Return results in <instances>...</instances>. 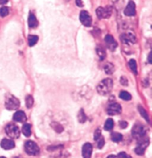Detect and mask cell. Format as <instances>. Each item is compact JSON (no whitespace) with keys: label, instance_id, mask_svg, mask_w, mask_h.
I'll return each mask as SVG.
<instances>
[{"label":"cell","instance_id":"836d02e7","mask_svg":"<svg viewBox=\"0 0 152 158\" xmlns=\"http://www.w3.org/2000/svg\"><path fill=\"white\" fill-rule=\"evenodd\" d=\"M120 128H127V126H128V123H127V122H125V121H120Z\"/></svg>","mask_w":152,"mask_h":158},{"label":"cell","instance_id":"ac0fdd59","mask_svg":"<svg viewBox=\"0 0 152 158\" xmlns=\"http://www.w3.org/2000/svg\"><path fill=\"white\" fill-rule=\"evenodd\" d=\"M38 40H39V37L37 36H36V35H30L27 37V43H28L29 46L32 47L36 45Z\"/></svg>","mask_w":152,"mask_h":158},{"label":"cell","instance_id":"5b68a950","mask_svg":"<svg viewBox=\"0 0 152 158\" xmlns=\"http://www.w3.org/2000/svg\"><path fill=\"white\" fill-rule=\"evenodd\" d=\"M132 136L135 139H140L144 138L146 136V128L142 125L136 124L132 128Z\"/></svg>","mask_w":152,"mask_h":158},{"label":"cell","instance_id":"484cf974","mask_svg":"<svg viewBox=\"0 0 152 158\" xmlns=\"http://www.w3.org/2000/svg\"><path fill=\"white\" fill-rule=\"evenodd\" d=\"M78 120L81 123H84L87 120V117H86L85 112L83 109H81L78 114Z\"/></svg>","mask_w":152,"mask_h":158},{"label":"cell","instance_id":"5bb4252c","mask_svg":"<svg viewBox=\"0 0 152 158\" xmlns=\"http://www.w3.org/2000/svg\"><path fill=\"white\" fill-rule=\"evenodd\" d=\"M0 146L3 149L10 150L15 147V143L10 139H3L0 143Z\"/></svg>","mask_w":152,"mask_h":158},{"label":"cell","instance_id":"6da1fadb","mask_svg":"<svg viewBox=\"0 0 152 158\" xmlns=\"http://www.w3.org/2000/svg\"><path fill=\"white\" fill-rule=\"evenodd\" d=\"M113 80L110 78H106L102 80L100 83L98 84L97 90V92L102 96H106L111 92L113 89Z\"/></svg>","mask_w":152,"mask_h":158},{"label":"cell","instance_id":"cb8c5ba5","mask_svg":"<svg viewBox=\"0 0 152 158\" xmlns=\"http://www.w3.org/2000/svg\"><path fill=\"white\" fill-rule=\"evenodd\" d=\"M119 97H120V99H122V100H125V101H129L131 100V94H129V92H127V91H121L120 93V95H119Z\"/></svg>","mask_w":152,"mask_h":158},{"label":"cell","instance_id":"d4e9b609","mask_svg":"<svg viewBox=\"0 0 152 158\" xmlns=\"http://www.w3.org/2000/svg\"><path fill=\"white\" fill-rule=\"evenodd\" d=\"M34 98L31 95H27L25 98V105H26V107L27 108H32V106H34Z\"/></svg>","mask_w":152,"mask_h":158},{"label":"cell","instance_id":"7a4b0ae2","mask_svg":"<svg viewBox=\"0 0 152 158\" xmlns=\"http://www.w3.org/2000/svg\"><path fill=\"white\" fill-rule=\"evenodd\" d=\"M25 151L31 156H36L40 153V149L37 144L31 140L27 141L25 143Z\"/></svg>","mask_w":152,"mask_h":158},{"label":"cell","instance_id":"f546056e","mask_svg":"<svg viewBox=\"0 0 152 158\" xmlns=\"http://www.w3.org/2000/svg\"><path fill=\"white\" fill-rule=\"evenodd\" d=\"M101 137V130L100 128H97L94 132V140H98Z\"/></svg>","mask_w":152,"mask_h":158},{"label":"cell","instance_id":"f35d334b","mask_svg":"<svg viewBox=\"0 0 152 158\" xmlns=\"http://www.w3.org/2000/svg\"><path fill=\"white\" fill-rule=\"evenodd\" d=\"M66 1H68V0H66Z\"/></svg>","mask_w":152,"mask_h":158},{"label":"cell","instance_id":"8d00e7d4","mask_svg":"<svg viewBox=\"0 0 152 158\" xmlns=\"http://www.w3.org/2000/svg\"><path fill=\"white\" fill-rule=\"evenodd\" d=\"M117 157L115 155H113V154H111V155H109L108 156L107 158H116Z\"/></svg>","mask_w":152,"mask_h":158},{"label":"cell","instance_id":"2e32d148","mask_svg":"<svg viewBox=\"0 0 152 158\" xmlns=\"http://www.w3.org/2000/svg\"><path fill=\"white\" fill-rule=\"evenodd\" d=\"M28 25L31 28H35L38 26V21L36 16L33 14H30L28 17Z\"/></svg>","mask_w":152,"mask_h":158},{"label":"cell","instance_id":"e0dca14e","mask_svg":"<svg viewBox=\"0 0 152 158\" xmlns=\"http://www.w3.org/2000/svg\"><path fill=\"white\" fill-rule=\"evenodd\" d=\"M22 132H23L25 137H30L31 135V125L28 123L24 124L23 128H22Z\"/></svg>","mask_w":152,"mask_h":158},{"label":"cell","instance_id":"44dd1931","mask_svg":"<svg viewBox=\"0 0 152 158\" xmlns=\"http://www.w3.org/2000/svg\"><path fill=\"white\" fill-rule=\"evenodd\" d=\"M113 125H114V123H113V120L112 119L109 118L105 121V125H104V128H105V131H111V130L113 129Z\"/></svg>","mask_w":152,"mask_h":158},{"label":"cell","instance_id":"8fae6325","mask_svg":"<svg viewBox=\"0 0 152 158\" xmlns=\"http://www.w3.org/2000/svg\"><path fill=\"white\" fill-rule=\"evenodd\" d=\"M124 14L127 16H134L136 14V5L133 1H130L124 10Z\"/></svg>","mask_w":152,"mask_h":158},{"label":"cell","instance_id":"52a82bcc","mask_svg":"<svg viewBox=\"0 0 152 158\" xmlns=\"http://www.w3.org/2000/svg\"><path fill=\"white\" fill-rule=\"evenodd\" d=\"M80 20L82 25L85 27H90L91 25V24H92L91 16H90L88 12L85 11V10H82V11L80 12Z\"/></svg>","mask_w":152,"mask_h":158},{"label":"cell","instance_id":"4fadbf2b","mask_svg":"<svg viewBox=\"0 0 152 158\" xmlns=\"http://www.w3.org/2000/svg\"><path fill=\"white\" fill-rule=\"evenodd\" d=\"M93 146L91 143H87L82 146V157L83 158H91L92 155Z\"/></svg>","mask_w":152,"mask_h":158},{"label":"cell","instance_id":"4316f807","mask_svg":"<svg viewBox=\"0 0 152 158\" xmlns=\"http://www.w3.org/2000/svg\"><path fill=\"white\" fill-rule=\"evenodd\" d=\"M138 110H139V112H140V114L142 116V117L145 119L146 120H147L148 122H149V117H148V115L147 114V112H146V110L144 109V108L142 107V106H138Z\"/></svg>","mask_w":152,"mask_h":158},{"label":"cell","instance_id":"83f0119b","mask_svg":"<svg viewBox=\"0 0 152 158\" xmlns=\"http://www.w3.org/2000/svg\"><path fill=\"white\" fill-rule=\"evenodd\" d=\"M129 67L131 69V71H133L134 73L137 74V62L135 61V60H131L129 61Z\"/></svg>","mask_w":152,"mask_h":158},{"label":"cell","instance_id":"4dcf8cb0","mask_svg":"<svg viewBox=\"0 0 152 158\" xmlns=\"http://www.w3.org/2000/svg\"><path fill=\"white\" fill-rule=\"evenodd\" d=\"M97 141V147L98 148H102V147L104 146V145H105V140H104V138L103 137H100V139H98Z\"/></svg>","mask_w":152,"mask_h":158},{"label":"cell","instance_id":"8992f818","mask_svg":"<svg viewBox=\"0 0 152 158\" xmlns=\"http://www.w3.org/2000/svg\"><path fill=\"white\" fill-rule=\"evenodd\" d=\"M97 16L99 19H108L112 14V8L111 6L99 7L96 10Z\"/></svg>","mask_w":152,"mask_h":158},{"label":"cell","instance_id":"3957f363","mask_svg":"<svg viewBox=\"0 0 152 158\" xmlns=\"http://www.w3.org/2000/svg\"><path fill=\"white\" fill-rule=\"evenodd\" d=\"M5 132L10 138L17 139L20 136V130L19 127L14 123H9L5 127Z\"/></svg>","mask_w":152,"mask_h":158},{"label":"cell","instance_id":"ba28073f","mask_svg":"<svg viewBox=\"0 0 152 158\" xmlns=\"http://www.w3.org/2000/svg\"><path fill=\"white\" fill-rule=\"evenodd\" d=\"M122 112V107L120 104L114 102L110 104L107 108V113L109 115H117Z\"/></svg>","mask_w":152,"mask_h":158},{"label":"cell","instance_id":"9c48e42d","mask_svg":"<svg viewBox=\"0 0 152 158\" xmlns=\"http://www.w3.org/2000/svg\"><path fill=\"white\" fill-rule=\"evenodd\" d=\"M120 40L126 45H132V44L136 43L137 41L134 35L131 34V33H125V34L121 35Z\"/></svg>","mask_w":152,"mask_h":158},{"label":"cell","instance_id":"d590c367","mask_svg":"<svg viewBox=\"0 0 152 158\" xmlns=\"http://www.w3.org/2000/svg\"><path fill=\"white\" fill-rule=\"evenodd\" d=\"M8 2V0H0V5H5Z\"/></svg>","mask_w":152,"mask_h":158},{"label":"cell","instance_id":"7402d4cb","mask_svg":"<svg viewBox=\"0 0 152 158\" xmlns=\"http://www.w3.org/2000/svg\"><path fill=\"white\" fill-rule=\"evenodd\" d=\"M51 126L53 128V129L55 130L58 133H61L63 131V127L61 124L57 122H52L51 124Z\"/></svg>","mask_w":152,"mask_h":158},{"label":"cell","instance_id":"74e56055","mask_svg":"<svg viewBox=\"0 0 152 158\" xmlns=\"http://www.w3.org/2000/svg\"><path fill=\"white\" fill-rule=\"evenodd\" d=\"M0 158H6V157H0Z\"/></svg>","mask_w":152,"mask_h":158},{"label":"cell","instance_id":"1f68e13d","mask_svg":"<svg viewBox=\"0 0 152 158\" xmlns=\"http://www.w3.org/2000/svg\"><path fill=\"white\" fill-rule=\"evenodd\" d=\"M116 158H131V157L129 154H127L125 153V152H120V154L117 155V157Z\"/></svg>","mask_w":152,"mask_h":158},{"label":"cell","instance_id":"603a6c76","mask_svg":"<svg viewBox=\"0 0 152 158\" xmlns=\"http://www.w3.org/2000/svg\"><path fill=\"white\" fill-rule=\"evenodd\" d=\"M111 138L112 139L113 142L114 143H120L122 139V135L120 133H117V132H113L111 134Z\"/></svg>","mask_w":152,"mask_h":158},{"label":"cell","instance_id":"ffe728a7","mask_svg":"<svg viewBox=\"0 0 152 158\" xmlns=\"http://www.w3.org/2000/svg\"><path fill=\"white\" fill-rule=\"evenodd\" d=\"M97 55L100 60H103L105 58V51L102 46H99L97 48Z\"/></svg>","mask_w":152,"mask_h":158},{"label":"cell","instance_id":"d6986e66","mask_svg":"<svg viewBox=\"0 0 152 158\" xmlns=\"http://www.w3.org/2000/svg\"><path fill=\"white\" fill-rule=\"evenodd\" d=\"M104 71L107 74H112L114 71V66L112 63L108 62L104 65Z\"/></svg>","mask_w":152,"mask_h":158},{"label":"cell","instance_id":"277c9868","mask_svg":"<svg viewBox=\"0 0 152 158\" xmlns=\"http://www.w3.org/2000/svg\"><path fill=\"white\" fill-rule=\"evenodd\" d=\"M20 106L19 100L13 95H8L5 100V107L7 109L14 111L18 109Z\"/></svg>","mask_w":152,"mask_h":158},{"label":"cell","instance_id":"e575fe53","mask_svg":"<svg viewBox=\"0 0 152 158\" xmlns=\"http://www.w3.org/2000/svg\"><path fill=\"white\" fill-rule=\"evenodd\" d=\"M76 4L77 5L78 7H83L84 6V4H83V2L82 1V0H76Z\"/></svg>","mask_w":152,"mask_h":158},{"label":"cell","instance_id":"7c38bea8","mask_svg":"<svg viewBox=\"0 0 152 158\" xmlns=\"http://www.w3.org/2000/svg\"><path fill=\"white\" fill-rule=\"evenodd\" d=\"M104 40H105L106 46H107V48H109L110 50L114 51L117 48V43L111 35H107L105 39H104Z\"/></svg>","mask_w":152,"mask_h":158},{"label":"cell","instance_id":"30bf717a","mask_svg":"<svg viewBox=\"0 0 152 158\" xmlns=\"http://www.w3.org/2000/svg\"><path fill=\"white\" fill-rule=\"evenodd\" d=\"M140 140V143H139L138 146H137V148H135V152H136V154H138V155H142V154L145 153L146 148H147L148 144H149V142H148V139L146 140L145 138L141 139Z\"/></svg>","mask_w":152,"mask_h":158},{"label":"cell","instance_id":"9a60e30c","mask_svg":"<svg viewBox=\"0 0 152 158\" xmlns=\"http://www.w3.org/2000/svg\"><path fill=\"white\" fill-rule=\"evenodd\" d=\"M13 119H14V120L16 121V122L25 123V121L27 120V117H26V115H25V112L24 111H18L14 114Z\"/></svg>","mask_w":152,"mask_h":158},{"label":"cell","instance_id":"d6a6232c","mask_svg":"<svg viewBox=\"0 0 152 158\" xmlns=\"http://www.w3.org/2000/svg\"><path fill=\"white\" fill-rule=\"evenodd\" d=\"M120 83L122 84V85L124 86H127L128 85H129V81H128L127 78L125 77H122L120 78Z\"/></svg>","mask_w":152,"mask_h":158},{"label":"cell","instance_id":"f1b7e54d","mask_svg":"<svg viewBox=\"0 0 152 158\" xmlns=\"http://www.w3.org/2000/svg\"><path fill=\"white\" fill-rule=\"evenodd\" d=\"M9 14V8L8 7H2L0 8V16L2 17H5Z\"/></svg>","mask_w":152,"mask_h":158}]
</instances>
